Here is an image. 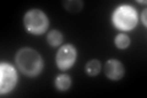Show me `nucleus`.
Segmentation results:
<instances>
[{
    "label": "nucleus",
    "instance_id": "nucleus-6",
    "mask_svg": "<svg viewBox=\"0 0 147 98\" xmlns=\"http://www.w3.org/2000/svg\"><path fill=\"white\" fill-rule=\"evenodd\" d=\"M104 74L109 80L118 81L123 78L124 74H125V69H124L123 63H120L117 59H109L107 63L104 64Z\"/></svg>",
    "mask_w": 147,
    "mask_h": 98
},
{
    "label": "nucleus",
    "instance_id": "nucleus-5",
    "mask_svg": "<svg viewBox=\"0 0 147 98\" xmlns=\"http://www.w3.org/2000/svg\"><path fill=\"white\" fill-rule=\"evenodd\" d=\"M76 58H77V52L75 47L72 44H65L57 53V57H55L57 66L60 70H63V71L69 70L75 64Z\"/></svg>",
    "mask_w": 147,
    "mask_h": 98
},
{
    "label": "nucleus",
    "instance_id": "nucleus-10",
    "mask_svg": "<svg viewBox=\"0 0 147 98\" xmlns=\"http://www.w3.org/2000/svg\"><path fill=\"white\" fill-rule=\"evenodd\" d=\"M63 5L69 12H79L84 6V3L80 0H67L63 3Z\"/></svg>",
    "mask_w": 147,
    "mask_h": 98
},
{
    "label": "nucleus",
    "instance_id": "nucleus-1",
    "mask_svg": "<svg viewBox=\"0 0 147 98\" xmlns=\"http://www.w3.org/2000/svg\"><path fill=\"white\" fill-rule=\"evenodd\" d=\"M16 65L24 75L34 77L43 70V60L38 52L32 48H21L16 53Z\"/></svg>",
    "mask_w": 147,
    "mask_h": 98
},
{
    "label": "nucleus",
    "instance_id": "nucleus-8",
    "mask_svg": "<svg viewBox=\"0 0 147 98\" xmlns=\"http://www.w3.org/2000/svg\"><path fill=\"white\" fill-rule=\"evenodd\" d=\"M100 69H102V65H100V62H99V60H97V59L90 60V62L86 64V66H85V70H86L87 75H90V76L98 75L99 71H100Z\"/></svg>",
    "mask_w": 147,
    "mask_h": 98
},
{
    "label": "nucleus",
    "instance_id": "nucleus-4",
    "mask_svg": "<svg viewBox=\"0 0 147 98\" xmlns=\"http://www.w3.org/2000/svg\"><path fill=\"white\" fill-rule=\"evenodd\" d=\"M17 83V72L13 66H11L9 63L0 64V93L11 92L15 88Z\"/></svg>",
    "mask_w": 147,
    "mask_h": 98
},
{
    "label": "nucleus",
    "instance_id": "nucleus-3",
    "mask_svg": "<svg viewBox=\"0 0 147 98\" xmlns=\"http://www.w3.org/2000/svg\"><path fill=\"white\" fill-rule=\"evenodd\" d=\"M24 25L26 30L32 34L39 36L43 34L49 27L48 16L38 9H32L25 14L24 17Z\"/></svg>",
    "mask_w": 147,
    "mask_h": 98
},
{
    "label": "nucleus",
    "instance_id": "nucleus-7",
    "mask_svg": "<svg viewBox=\"0 0 147 98\" xmlns=\"http://www.w3.org/2000/svg\"><path fill=\"white\" fill-rule=\"evenodd\" d=\"M71 86V78L66 74H61V75H58L55 78V87L58 88L59 91H67Z\"/></svg>",
    "mask_w": 147,
    "mask_h": 98
},
{
    "label": "nucleus",
    "instance_id": "nucleus-9",
    "mask_svg": "<svg viewBox=\"0 0 147 98\" xmlns=\"http://www.w3.org/2000/svg\"><path fill=\"white\" fill-rule=\"evenodd\" d=\"M64 39V37H63V33L60 31H58V30H53V31H50L48 36H47V42L49 43V45H52V47H58V45H60L61 44V42Z\"/></svg>",
    "mask_w": 147,
    "mask_h": 98
},
{
    "label": "nucleus",
    "instance_id": "nucleus-12",
    "mask_svg": "<svg viewBox=\"0 0 147 98\" xmlns=\"http://www.w3.org/2000/svg\"><path fill=\"white\" fill-rule=\"evenodd\" d=\"M146 16H147V11L145 10L142 12V16H141V20H142V23H144V26L146 27L147 26V21H146Z\"/></svg>",
    "mask_w": 147,
    "mask_h": 98
},
{
    "label": "nucleus",
    "instance_id": "nucleus-11",
    "mask_svg": "<svg viewBox=\"0 0 147 98\" xmlns=\"http://www.w3.org/2000/svg\"><path fill=\"white\" fill-rule=\"evenodd\" d=\"M114 42H115V45L118 47L119 49H126L129 45H130V37H129L127 34L125 33H119L115 39H114Z\"/></svg>",
    "mask_w": 147,
    "mask_h": 98
},
{
    "label": "nucleus",
    "instance_id": "nucleus-2",
    "mask_svg": "<svg viewBox=\"0 0 147 98\" xmlns=\"http://www.w3.org/2000/svg\"><path fill=\"white\" fill-rule=\"evenodd\" d=\"M137 11L130 5H120L114 10L112 15V22L117 30L131 31L137 25Z\"/></svg>",
    "mask_w": 147,
    "mask_h": 98
}]
</instances>
